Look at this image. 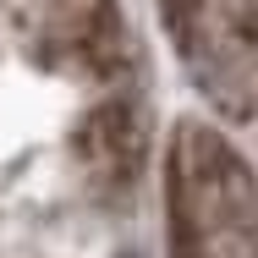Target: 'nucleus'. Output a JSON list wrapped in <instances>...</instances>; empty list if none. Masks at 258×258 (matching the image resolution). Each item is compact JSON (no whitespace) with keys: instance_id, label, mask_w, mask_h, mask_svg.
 Segmentation results:
<instances>
[{"instance_id":"obj_5","label":"nucleus","mask_w":258,"mask_h":258,"mask_svg":"<svg viewBox=\"0 0 258 258\" xmlns=\"http://www.w3.org/2000/svg\"><path fill=\"white\" fill-rule=\"evenodd\" d=\"M170 6H181V0H159V11H170Z\"/></svg>"},{"instance_id":"obj_1","label":"nucleus","mask_w":258,"mask_h":258,"mask_svg":"<svg viewBox=\"0 0 258 258\" xmlns=\"http://www.w3.org/2000/svg\"><path fill=\"white\" fill-rule=\"evenodd\" d=\"M170 258H258V176L209 121H176L165 143Z\"/></svg>"},{"instance_id":"obj_4","label":"nucleus","mask_w":258,"mask_h":258,"mask_svg":"<svg viewBox=\"0 0 258 258\" xmlns=\"http://www.w3.org/2000/svg\"><path fill=\"white\" fill-rule=\"evenodd\" d=\"M72 154L88 187H99L104 198L138 187L143 176V154H149V121H143V104L132 88H104V99L83 115L77 138H72Z\"/></svg>"},{"instance_id":"obj_3","label":"nucleus","mask_w":258,"mask_h":258,"mask_svg":"<svg viewBox=\"0 0 258 258\" xmlns=\"http://www.w3.org/2000/svg\"><path fill=\"white\" fill-rule=\"evenodd\" d=\"M33 39L50 66L83 83L126 88L132 77V39L121 22V0H33Z\"/></svg>"},{"instance_id":"obj_2","label":"nucleus","mask_w":258,"mask_h":258,"mask_svg":"<svg viewBox=\"0 0 258 258\" xmlns=\"http://www.w3.org/2000/svg\"><path fill=\"white\" fill-rule=\"evenodd\" d=\"M165 33L214 115L258 121V0H181Z\"/></svg>"}]
</instances>
